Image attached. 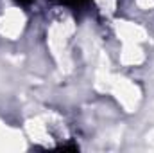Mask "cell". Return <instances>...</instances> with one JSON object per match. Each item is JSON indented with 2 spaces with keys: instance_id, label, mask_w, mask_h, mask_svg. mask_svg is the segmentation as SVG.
<instances>
[{
  "instance_id": "obj_1",
  "label": "cell",
  "mask_w": 154,
  "mask_h": 153,
  "mask_svg": "<svg viewBox=\"0 0 154 153\" xmlns=\"http://www.w3.org/2000/svg\"><path fill=\"white\" fill-rule=\"evenodd\" d=\"M16 2H18V4H23V5H25V4H31L32 0H16Z\"/></svg>"
}]
</instances>
